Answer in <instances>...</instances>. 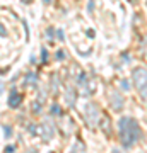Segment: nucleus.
Listing matches in <instances>:
<instances>
[{
	"label": "nucleus",
	"mask_w": 147,
	"mask_h": 153,
	"mask_svg": "<svg viewBox=\"0 0 147 153\" xmlns=\"http://www.w3.org/2000/svg\"><path fill=\"white\" fill-rule=\"evenodd\" d=\"M51 111L57 114V112H60V107H58V105H53V109H51Z\"/></svg>",
	"instance_id": "7"
},
{
	"label": "nucleus",
	"mask_w": 147,
	"mask_h": 153,
	"mask_svg": "<svg viewBox=\"0 0 147 153\" xmlns=\"http://www.w3.org/2000/svg\"><path fill=\"white\" fill-rule=\"evenodd\" d=\"M63 56H65V55H63V53H62V51H58V53H57V58H58V60H62V58H63Z\"/></svg>",
	"instance_id": "8"
},
{
	"label": "nucleus",
	"mask_w": 147,
	"mask_h": 153,
	"mask_svg": "<svg viewBox=\"0 0 147 153\" xmlns=\"http://www.w3.org/2000/svg\"><path fill=\"white\" fill-rule=\"evenodd\" d=\"M21 102H22V95L17 92V90H12L11 95H9V105L16 109V107H19V104H21Z\"/></svg>",
	"instance_id": "3"
},
{
	"label": "nucleus",
	"mask_w": 147,
	"mask_h": 153,
	"mask_svg": "<svg viewBox=\"0 0 147 153\" xmlns=\"http://www.w3.org/2000/svg\"><path fill=\"white\" fill-rule=\"evenodd\" d=\"M2 88H4V85H2V82H0V92H2Z\"/></svg>",
	"instance_id": "11"
},
{
	"label": "nucleus",
	"mask_w": 147,
	"mask_h": 153,
	"mask_svg": "<svg viewBox=\"0 0 147 153\" xmlns=\"http://www.w3.org/2000/svg\"><path fill=\"white\" fill-rule=\"evenodd\" d=\"M43 2H44V4H48V2H51V0H43Z\"/></svg>",
	"instance_id": "12"
},
{
	"label": "nucleus",
	"mask_w": 147,
	"mask_h": 153,
	"mask_svg": "<svg viewBox=\"0 0 147 153\" xmlns=\"http://www.w3.org/2000/svg\"><path fill=\"white\" fill-rule=\"evenodd\" d=\"M132 80H133L137 88H142L144 85H147V70L145 68H135L132 71Z\"/></svg>",
	"instance_id": "2"
},
{
	"label": "nucleus",
	"mask_w": 147,
	"mask_h": 153,
	"mask_svg": "<svg viewBox=\"0 0 147 153\" xmlns=\"http://www.w3.org/2000/svg\"><path fill=\"white\" fill-rule=\"evenodd\" d=\"M118 128H120V140L121 145L125 148H130L132 145H135V141L142 136L140 126L135 119L132 117H121L120 123H118Z\"/></svg>",
	"instance_id": "1"
},
{
	"label": "nucleus",
	"mask_w": 147,
	"mask_h": 153,
	"mask_svg": "<svg viewBox=\"0 0 147 153\" xmlns=\"http://www.w3.org/2000/svg\"><path fill=\"white\" fill-rule=\"evenodd\" d=\"M121 88H128V82H127V80H123V82H121Z\"/></svg>",
	"instance_id": "6"
},
{
	"label": "nucleus",
	"mask_w": 147,
	"mask_h": 153,
	"mask_svg": "<svg viewBox=\"0 0 147 153\" xmlns=\"http://www.w3.org/2000/svg\"><path fill=\"white\" fill-rule=\"evenodd\" d=\"M113 153H120V152H116V150H115V152H113Z\"/></svg>",
	"instance_id": "13"
},
{
	"label": "nucleus",
	"mask_w": 147,
	"mask_h": 153,
	"mask_svg": "<svg viewBox=\"0 0 147 153\" xmlns=\"http://www.w3.org/2000/svg\"><path fill=\"white\" fill-rule=\"evenodd\" d=\"M111 102H113V109H116V111H120L123 107V97L118 95V94H113L111 95Z\"/></svg>",
	"instance_id": "4"
},
{
	"label": "nucleus",
	"mask_w": 147,
	"mask_h": 153,
	"mask_svg": "<svg viewBox=\"0 0 147 153\" xmlns=\"http://www.w3.org/2000/svg\"><path fill=\"white\" fill-rule=\"evenodd\" d=\"M139 90H140V95H142V99H144V100L147 102V85H144V87H142V88H139Z\"/></svg>",
	"instance_id": "5"
},
{
	"label": "nucleus",
	"mask_w": 147,
	"mask_h": 153,
	"mask_svg": "<svg viewBox=\"0 0 147 153\" xmlns=\"http://www.w3.org/2000/svg\"><path fill=\"white\" fill-rule=\"evenodd\" d=\"M144 43H145L144 44V51H147V36H145V41H144Z\"/></svg>",
	"instance_id": "10"
},
{
	"label": "nucleus",
	"mask_w": 147,
	"mask_h": 153,
	"mask_svg": "<svg viewBox=\"0 0 147 153\" xmlns=\"http://www.w3.org/2000/svg\"><path fill=\"white\" fill-rule=\"evenodd\" d=\"M41 56H43V61H46V49H43V53H41Z\"/></svg>",
	"instance_id": "9"
}]
</instances>
